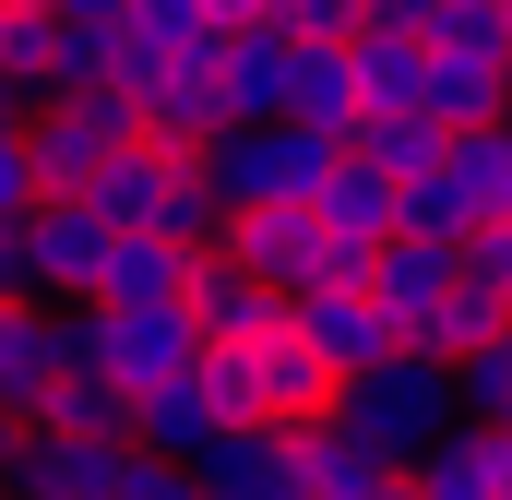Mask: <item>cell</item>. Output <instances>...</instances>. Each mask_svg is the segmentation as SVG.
<instances>
[{"mask_svg": "<svg viewBox=\"0 0 512 500\" xmlns=\"http://www.w3.org/2000/svg\"><path fill=\"white\" fill-rule=\"evenodd\" d=\"M322 417H346L358 441H382L393 465H417L441 429H465V405H453V370H441V358H405V346H393V358H370L358 381H334V405H322Z\"/></svg>", "mask_w": 512, "mask_h": 500, "instance_id": "cell-1", "label": "cell"}, {"mask_svg": "<svg viewBox=\"0 0 512 500\" xmlns=\"http://www.w3.org/2000/svg\"><path fill=\"white\" fill-rule=\"evenodd\" d=\"M215 262H239V274H251V286H274V298L358 286V262L322 239V215H310V203H251V215H227V227H215Z\"/></svg>", "mask_w": 512, "mask_h": 500, "instance_id": "cell-2", "label": "cell"}, {"mask_svg": "<svg viewBox=\"0 0 512 500\" xmlns=\"http://www.w3.org/2000/svg\"><path fill=\"white\" fill-rule=\"evenodd\" d=\"M120 143H131V96L120 84H60V96L24 108V167H36V191H84Z\"/></svg>", "mask_w": 512, "mask_h": 500, "instance_id": "cell-3", "label": "cell"}, {"mask_svg": "<svg viewBox=\"0 0 512 500\" xmlns=\"http://www.w3.org/2000/svg\"><path fill=\"white\" fill-rule=\"evenodd\" d=\"M72 358L84 370H108L120 393H155V381H179L191 358H203V334H191V310L167 298V310H72Z\"/></svg>", "mask_w": 512, "mask_h": 500, "instance_id": "cell-4", "label": "cell"}, {"mask_svg": "<svg viewBox=\"0 0 512 500\" xmlns=\"http://www.w3.org/2000/svg\"><path fill=\"white\" fill-rule=\"evenodd\" d=\"M0 500H120V441H72V429L24 417L0 441Z\"/></svg>", "mask_w": 512, "mask_h": 500, "instance_id": "cell-5", "label": "cell"}, {"mask_svg": "<svg viewBox=\"0 0 512 500\" xmlns=\"http://www.w3.org/2000/svg\"><path fill=\"white\" fill-rule=\"evenodd\" d=\"M227 429H239V405H227V381H215V358H191L179 381L131 393V453H155V465H203V453H215Z\"/></svg>", "mask_w": 512, "mask_h": 500, "instance_id": "cell-6", "label": "cell"}, {"mask_svg": "<svg viewBox=\"0 0 512 500\" xmlns=\"http://www.w3.org/2000/svg\"><path fill=\"white\" fill-rule=\"evenodd\" d=\"M215 381H227L239 429H310V417L334 405V381H322V358H310L298 334H274V346H239V358H215Z\"/></svg>", "mask_w": 512, "mask_h": 500, "instance_id": "cell-7", "label": "cell"}, {"mask_svg": "<svg viewBox=\"0 0 512 500\" xmlns=\"http://www.w3.org/2000/svg\"><path fill=\"white\" fill-rule=\"evenodd\" d=\"M179 310H191L203 358H239V346H274V334H286V298H274V286H251L239 262H215V250H191V286H179Z\"/></svg>", "mask_w": 512, "mask_h": 500, "instance_id": "cell-8", "label": "cell"}, {"mask_svg": "<svg viewBox=\"0 0 512 500\" xmlns=\"http://www.w3.org/2000/svg\"><path fill=\"white\" fill-rule=\"evenodd\" d=\"M96 262H108V227H96L72 191H48V203L24 215V274H36L48 310H84V298H96Z\"/></svg>", "mask_w": 512, "mask_h": 500, "instance_id": "cell-9", "label": "cell"}, {"mask_svg": "<svg viewBox=\"0 0 512 500\" xmlns=\"http://www.w3.org/2000/svg\"><path fill=\"white\" fill-rule=\"evenodd\" d=\"M60 358H72V310H48V298H0V429H24V417L48 405Z\"/></svg>", "mask_w": 512, "mask_h": 500, "instance_id": "cell-10", "label": "cell"}, {"mask_svg": "<svg viewBox=\"0 0 512 500\" xmlns=\"http://www.w3.org/2000/svg\"><path fill=\"white\" fill-rule=\"evenodd\" d=\"M286 334L322 358V381H358L370 358H393V322L370 310V286H310V298H286Z\"/></svg>", "mask_w": 512, "mask_h": 500, "instance_id": "cell-11", "label": "cell"}, {"mask_svg": "<svg viewBox=\"0 0 512 500\" xmlns=\"http://www.w3.org/2000/svg\"><path fill=\"white\" fill-rule=\"evenodd\" d=\"M215 96H227V131H274L286 96H298V48H286L274 24H239V36L215 48Z\"/></svg>", "mask_w": 512, "mask_h": 500, "instance_id": "cell-12", "label": "cell"}, {"mask_svg": "<svg viewBox=\"0 0 512 500\" xmlns=\"http://www.w3.org/2000/svg\"><path fill=\"white\" fill-rule=\"evenodd\" d=\"M191 477H203V500H310V477H298V429H227Z\"/></svg>", "mask_w": 512, "mask_h": 500, "instance_id": "cell-13", "label": "cell"}, {"mask_svg": "<svg viewBox=\"0 0 512 500\" xmlns=\"http://www.w3.org/2000/svg\"><path fill=\"white\" fill-rule=\"evenodd\" d=\"M358 286H370V310L405 334L417 310H441V298H453V250H441V239H382L370 262H358Z\"/></svg>", "mask_w": 512, "mask_h": 500, "instance_id": "cell-14", "label": "cell"}, {"mask_svg": "<svg viewBox=\"0 0 512 500\" xmlns=\"http://www.w3.org/2000/svg\"><path fill=\"white\" fill-rule=\"evenodd\" d=\"M298 477H310V500H370V489H393L405 465H393L382 441H358L346 417H310V429H298Z\"/></svg>", "mask_w": 512, "mask_h": 500, "instance_id": "cell-15", "label": "cell"}, {"mask_svg": "<svg viewBox=\"0 0 512 500\" xmlns=\"http://www.w3.org/2000/svg\"><path fill=\"white\" fill-rule=\"evenodd\" d=\"M191 286V250L155 239V227H131V239H108V262H96V310H167Z\"/></svg>", "mask_w": 512, "mask_h": 500, "instance_id": "cell-16", "label": "cell"}, {"mask_svg": "<svg viewBox=\"0 0 512 500\" xmlns=\"http://www.w3.org/2000/svg\"><path fill=\"white\" fill-rule=\"evenodd\" d=\"M441 143H453V131L429 120V108H370V120L346 131V167H370V179H429Z\"/></svg>", "mask_w": 512, "mask_h": 500, "instance_id": "cell-17", "label": "cell"}, {"mask_svg": "<svg viewBox=\"0 0 512 500\" xmlns=\"http://www.w3.org/2000/svg\"><path fill=\"white\" fill-rule=\"evenodd\" d=\"M0 84L36 108V96H60L72 84V24L60 12H0Z\"/></svg>", "mask_w": 512, "mask_h": 500, "instance_id": "cell-18", "label": "cell"}, {"mask_svg": "<svg viewBox=\"0 0 512 500\" xmlns=\"http://www.w3.org/2000/svg\"><path fill=\"white\" fill-rule=\"evenodd\" d=\"M310 215H322V239L346 250V262H370V250L393 239V179H370V167H334Z\"/></svg>", "mask_w": 512, "mask_h": 500, "instance_id": "cell-19", "label": "cell"}, {"mask_svg": "<svg viewBox=\"0 0 512 500\" xmlns=\"http://www.w3.org/2000/svg\"><path fill=\"white\" fill-rule=\"evenodd\" d=\"M48 429H72V441H120L131 453V393L108 370H84V358H60V381H48V405H36Z\"/></svg>", "mask_w": 512, "mask_h": 500, "instance_id": "cell-20", "label": "cell"}, {"mask_svg": "<svg viewBox=\"0 0 512 500\" xmlns=\"http://www.w3.org/2000/svg\"><path fill=\"white\" fill-rule=\"evenodd\" d=\"M441 179L465 191L477 227H512V131L501 120H489V131H453V143H441Z\"/></svg>", "mask_w": 512, "mask_h": 500, "instance_id": "cell-21", "label": "cell"}, {"mask_svg": "<svg viewBox=\"0 0 512 500\" xmlns=\"http://www.w3.org/2000/svg\"><path fill=\"white\" fill-rule=\"evenodd\" d=\"M358 48V36H346ZM346 48H298V96H286V120L298 131H322V143H346V131L370 120L358 108V72H346Z\"/></svg>", "mask_w": 512, "mask_h": 500, "instance_id": "cell-22", "label": "cell"}, {"mask_svg": "<svg viewBox=\"0 0 512 500\" xmlns=\"http://www.w3.org/2000/svg\"><path fill=\"white\" fill-rule=\"evenodd\" d=\"M346 72H358V108H429V36H358Z\"/></svg>", "mask_w": 512, "mask_h": 500, "instance_id": "cell-23", "label": "cell"}, {"mask_svg": "<svg viewBox=\"0 0 512 500\" xmlns=\"http://www.w3.org/2000/svg\"><path fill=\"white\" fill-rule=\"evenodd\" d=\"M501 84H512L501 60H429V120L441 131H489L501 120Z\"/></svg>", "mask_w": 512, "mask_h": 500, "instance_id": "cell-24", "label": "cell"}, {"mask_svg": "<svg viewBox=\"0 0 512 500\" xmlns=\"http://www.w3.org/2000/svg\"><path fill=\"white\" fill-rule=\"evenodd\" d=\"M429 60H501L512 72V0H441L429 12Z\"/></svg>", "mask_w": 512, "mask_h": 500, "instance_id": "cell-25", "label": "cell"}, {"mask_svg": "<svg viewBox=\"0 0 512 500\" xmlns=\"http://www.w3.org/2000/svg\"><path fill=\"white\" fill-rule=\"evenodd\" d=\"M393 239H441V250H465V239H477V215H465V191L429 167V179H393Z\"/></svg>", "mask_w": 512, "mask_h": 500, "instance_id": "cell-26", "label": "cell"}, {"mask_svg": "<svg viewBox=\"0 0 512 500\" xmlns=\"http://www.w3.org/2000/svg\"><path fill=\"white\" fill-rule=\"evenodd\" d=\"M453 405H465V429H501L512 441V322L477 346V358H453Z\"/></svg>", "mask_w": 512, "mask_h": 500, "instance_id": "cell-27", "label": "cell"}, {"mask_svg": "<svg viewBox=\"0 0 512 500\" xmlns=\"http://www.w3.org/2000/svg\"><path fill=\"white\" fill-rule=\"evenodd\" d=\"M453 286H465L477 310H501V322H512V227H477V239L453 250Z\"/></svg>", "mask_w": 512, "mask_h": 500, "instance_id": "cell-28", "label": "cell"}, {"mask_svg": "<svg viewBox=\"0 0 512 500\" xmlns=\"http://www.w3.org/2000/svg\"><path fill=\"white\" fill-rule=\"evenodd\" d=\"M262 24H274L286 48H346V36H358V0H262Z\"/></svg>", "mask_w": 512, "mask_h": 500, "instance_id": "cell-29", "label": "cell"}, {"mask_svg": "<svg viewBox=\"0 0 512 500\" xmlns=\"http://www.w3.org/2000/svg\"><path fill=\"white\" fill-rule=\"evenodd\" d=\"M120 500H203L191 465H155V453H120Z\"/></svg>", "mask_w": 512, "mask_h": 500, "instance_id": "cell-30", "label": "cell"}, {"mask_svg": "<svg viewBox=\"0 0 512 500\" xmlns=\"http://www.w3.org/2000/svg\"><path fill=\"white\" fill-rule=\"evenodd\" d=\"M48 191H36V167H24V131H0V227H24Z\"/></svg>", "mask_w": 512, "mask_h": 500, "instance_id": "cell-31", "label": "cell"}, {"mask_svg": "<svg viewBox=\"0 0 512 500\" xmlns=\"http://www.w3.org/2000/svg\"><path fill=\"white\" fill-rule=\"evenodd\" d=\"M441 0H358V36H429Z\"/></svg>", "mask_w": 512, "mask_h": 500, "instance_id": "cell-32", "label": "cell"}, {"mask_svg": "<svg viewBox=\"0 0 512 500\" xmlns=\"http://www.w3.org/2000/svg\"><path fill=\"white\" fill-rule=\"evenodd\" d=\"M203 24H215V36H239V24H262V0H203Z\"/></svg>", "mask_w": 512, "mask_h": 500, "instance_id": "cell-33", "label": "cell"}, {"mask_svg": "<svg viewBox=\"0 0 512 500\" xmlns=\"http://www.w3.org/2000/svg\"><path fill=\"white\" fill-rule=\"evenodd\" d=\"M60 24H131V0H60Z\"/></svg>", "mask_w": 512, "mask_h": 500, "instance_id": "cell-34", "label": "cell"}, {"mask_svg": "<svg viewBox=\"0 0 512 500\" xmlns=\"http://www.w3.org/2000/svg\"><path fill=\"white\" fill-rule=\"evenodd\" d=\"M0 131H24V96H12V84H0Z\"/></svg>", "mask_w": 512, "mask_h": 500, "instance_id": "cell-35", "label": "cell"}, {"mask_svg": "<svg viewBox=\"0 0 512 500\" xmlns=\"http://www.w3.org/2000/svg\"><path fill=\"white\" fill-rule=\"evenodd\" d=\"M12 12H60V0H12Z\"/></svg>", "mask_w": 512, "mask_h": 500, "instance_id": "cell-36", "label": "cell"}, {"mask_svg": "<svg viewBox=\"0 0 512 500\" xmlns=\"http://www.w3.org/2000/svg\"><path fill=\"white\" fill-rule=\"evenodd\" d=\"M370 500H405V477H393V489H370Z\"/></svg>", "mask_w": 512, "mask_h": 500, "instance_id": "cell-37", "label": "cell"}, {"mask_svg": "<svg viewBox=\"0 0 512 500\" xmlns=\"http://www.w3.org/2000/svg\"><path fill=\"white\" fill-rule=\"evenodd\" d=\"M501 131H512V84H501Z\"/></svg>", "mask_w": 512, "mask_h": 500, "instance_id": "cell-38", "label": "cell"}, {"mask_svg": "<svg viewBox=\"0 0 512 500\" xmlns=\"http://www.w3.org/2000/svg\"><path fill=\"white\" fill-rule=\"evenodd\" d=\"M0 12H12V0H0Z\"/></svg>", "mask_w": 512, "mask_h": 500, "instance_id": "cell-39", "label": "cell"}, {"mask_svg": "<svg viewBox=\"0 0 512 500\" xmlns=\"http://www.w3.org/2000/svg\"><path fill=\"white\" fill-rule=\"evenodd\" d=\"M0 441H12V429H0Z\"/></svg>", "mask_w": 512, "mask_h": 500, "instance_id": "cell-40", "label": "cell"}]
</instances>
